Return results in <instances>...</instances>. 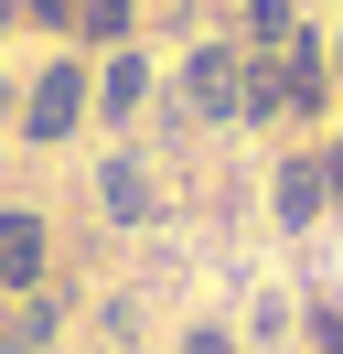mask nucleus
Masks as SVG:
<instances>
[{"mask_svg":"<svg viewBox=\"0 0 343 354\" xmlns=\"http://www.w3.org/2000/svg\"><path fill=\"white\" fill-rule=\"evenodd\" d=\"M183 354H236V333H214V322H204V333H183Z\"/></svg>","mask_w":343,"mask_h":354,"instance_id":"13","label":"nucleus"},{"mask_svg":"<svg viewBox=\"0 0 343 354\" xmlns=\"http://www.w3.org/2000/svg\"><path fill=\"white\" fill-rule=\"evenodd\" d=\"M311 344H322V354H343V311H311Z\"/></svg>","mask_w":343,"mask_h":354,"instance_id":"12","label":"nucleus"},{"mask_svg":"<svg viewBox=\"0 0 343 354\" xmlns=\"http://www.w3.org/2000/svg\"><path fill=\"white\" fill-rule=\"evenodd\" d=\"M129 22H140V0H75V54H86V44L118 54V44H129Z\"/></svg>","mask_w":343,"mask_h":354,"instance_id":"8","label":"nucleus"},{"mask_svg":"<svg viewBox=\"0 0 343 354\" xmlns=\"http://www.w3.org/2000/svg\"><path fill=\"white\" fill-rule=\"evenodd\" d=\"M172 108H183L193 129L247 118V44H193V54H183V97H172Z\"/></svg>","mask_w":343,"mask_h":354,"instance_id":"3","label":"nucleus"},{"mask_svg":"<svg viewBox=\"0 0 343 354\" xmlns=\"http://www.w3.org/2000/svg\"><path fill=\"white\" fill-rule=\"evenodd\" d=\"M0 118H11V86H0Z\"/></svg>","mask_w":343,"mask_h":354,"instance_id":"16","label":"nucleus"},{"mask_svg":"<svg viewBox=\"0 0 343 354\" xmlns=\"http://www.w3.org/2000/svg\"><path fill=\"white\" fill-rule=\"evenodd\" d=\"M333 108V44H311V32H290L279 54H247V118L268 129V118H322Z\"/></svg>","mask_w":343,"mask_h":354,"instance_id":"1","label":"nucleus"},{"mask_svg":"<svg viewBox=\"0 0 343 354\" xmlns=\"http://www.w3.org/2000/svg\"><path fill=\"white\" fill-rule=\"evenodd\" d=\"M86 108H97V75H86V54L64 44L54 65L21 86V108H11V118H21V140H33V151H54V140H75V129H86Z\"/></svg>","mask_w":343,"mask_h":354,"instance_id":"2","label":"nucleus"},{"mask_svg":"<svg viewBox=\"0 0 343 354\" xmlns=\"http://www.w3.org/2000/svg\"><path fill=\"white\" fill-rule=\"evenodd\" d=\"M11 22H21V0H0V32H11Z\"/></svg>","mask_w":343,"mask_h":354,"instance_id":"14","label":"nucleus"},{"mask_svg":"<svg viewBox=\"0 0 343 354\" xmlns=\"http://www.w3.org/2000/svg\"><path fill=\"white\" fill-rule=\"evenodd\" d=\"M322 204H333L322 151H290V161H279V225H290V236H311V225H322Z\"/></svg>","mask_w":343,"mask_h":354,"instance_id":"7","label":"nucleus"},{"mask_svg":"<svg viewBox=\"0 0 343 354\" xmlns=\"http://www.w3.org/2000/svg\"><path fill=\"white\" fill-rule=\"evenodd\" d=\"M236 22H247V54H279V44H290V0H236Z\"/></svg>","mask_w":343,"mask_h":354,"instance_id":"9","label":"nucleus"},{"mask_svg":"<svg viewBox=\"0 0 343 354\" xmlns=\"http://www.w3.org/2000/svg\"><path fill=\"white\" fill-rule=\"evenodd\" d=\"M21 22H43V32H64V44H75V0H21Z\"/></svg>","mask_w":343,"mask_h":354,"instance_id":"11","label":"nucleus"},{"mask_svg":"<svg viewBox=\"0 0 343 354\" xmlns=\"http://www.w3.org/2000/svg\"><path fill=\"white\" fill-rule=\"evenodd\" d=\"M43 344H54V301L33 290V301L11 311V333H0V354H43Z\"/></svg>","mask_w":343,"mask_h":354,"instance_id":"10","label":"nucleus"},{"mask_svg":"<svg viewBox=\"0 0 343 354\" xmlns=\"http://www.w3.org/2000/svg\"><path fill=\"white\" fill-rule=\"evenodd\" d=\"M0 301H11V290H0Z\"/></svg>","mask_w":343,"mask_h":354,"instance_id":"17","label":"nucleus"},{"mask_svg":"<svg viewBox=\"0 0 343 354\" xmlns=\"http://www.w3.org/2000/svg\"><path fill=\"white\" fill-rule=\"evenodd\" d=\"M0 290H11V301L43 290V215L33 204H0Z\"/></svg>","mask_w":343,"mask_h":354,"instance_id":"5","label":"nucleus"},{"mask_svg":"<svg viewBox=\"0 0 343 354\" xmlns=\"http://www.w3.org/2000/svg\"><path fill=\"white\" fill-rule=\"evenodd\" d=\"M97 204H107V225H161V183H150V161H140V151H107V161H97Z\"/></svg>","mask_w":343,"mask_h":354,"instance_id":"4","label":"nucleus"},{"mask_svg":"<svg viewBox=\"0 0 343 354\" xmlns=\"http://www.w3.org/2000/svg\"><path fill=\"white\" fill-rule=\"evenodd\" d=\"M150 97H161V75H150V54H140V44L97 54V118H140Z\"/></svg>","mask_w":343,"mask_h":354,"instance_id":"6","label":"nucleus"},{"mask_svg":"<svg viewBox=\"0 0 343 354\" xmlns=\"http://www.w3.org/2000/svg\"><path fill=\"white\" fill-rule=\"evenodd\" d=\"M333 86H343V32H333Z\"/></svg>","mask_w":343,"mask_h":354,"instance_id":"15","label":"nucleus"}]
</instances>
